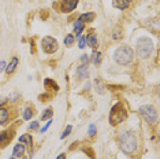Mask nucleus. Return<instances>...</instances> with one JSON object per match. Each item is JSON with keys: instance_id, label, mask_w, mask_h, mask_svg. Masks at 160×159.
<instances>
[{"instance_id": "10", "label": "nucleus", "mask_w": 160, "mask_h": 159, "mask_svg": "<svg viewBox=\"0 0 160 159\" xmlns=\"http://www.w3.org/2000/svg\"><path fill=\"white\" fill-rule=\"evenodd\" d=\"M10 140H11V135H10L8 132H2L0 133V147H4Z\"/></svg>"}, {"instance_id": "25", "label": "nucleus", "mask_w": 160, "mask_h": 159, "mask_svg": "<svg viewBox=\"0 0 160 159\" xmlns=\"http://www.w3.org/2000/svg\"><path fill=\"white\" fill-rule=\"evenodd\" d=\"M37 128H38V122H37V121L32 122V124L29 125V131H36Z\"/></svg>"}, {"instance_id": "28", "label": "nucleus", "mask_w": 160, "mask_h": 159, "mask_svg": "<svg viewBox=\"0 0 160 159\" xmlns=\"http://www.w3.org/2000/svg\"><path fill=\"white\" fill-rule=\"evenodd\" d=\"M51 124H52V121H49V122H48V124H45V126H44V128H42V129H41V133H44V132L47 131V129H48V128H49V125H51Z\"/></svg>"}, {"instance_id": "31", "label": "nucleus", "mask_w": 160, "mask_h": 159, "mask_svg": "<svg viewBox=\"0 0 160 159\" xmlns=\"http://www.w3.org/2000/svg\"><path fill=\"white\" fill-rule=\"evenodd\" d=\"M56 159H66V155H64V154H60V155H58Z\"/></svg>"}, {"instance_id": "32", "label": "nucleus", "mask_w": 160, "mask_h": 159, "mask_svg": "<svg viewBox=\"0 0 160 159\" xmlns=\"http://www.w3.org/2000/svg\"><path fill=\"white\" fill-rule=\"evenodd\" d=\"M126 2H127V3H129V2H132V0H126Z\"/></svg>"}, {"instance_id": "13", "label": "nucleus", "mask_w": 160, "mask_h": 159, "mask_svg": "<svg viewBox=\"0 0 160 159\" xmlns=\"http://www.w3.org/2000/svg\"><path fill=\"white\" fill-rule=\"evenodd\" d=\"M94 88H96L97 93H100V95H103V93L105 92V88H104L103 82H101V80H99V78L94 81Z\"/></svg>"}, {"instance_id": "15", "label": "nucleus", "mask_w": 160, "mask_h": 159, "mask_svg": "<svg viewBox=\"0 0 160 159\" xmlns=\"http://www.w3.org/2000/svg\"><path fill=\"white\" fill-rule=\"evenodd\" d=\"M7 119H8V111L6 108H0V125L6 124Z\"/></svg>"}, {"instance_id": "11", "label": "nucleus", "mask_w": 160, "mask_h": 159, "mask_svg": "<svg viewBox=\"0 0 160 159\" xmlns=\"http://www.w3.org/2000/svg\"><path fill=\"white\" fill-rule=\"evenodd\" d=\"M94 19V13H86V14H82L81 17H79V21H82L83 23L85 22H92Z\"/></svg>"}, {"instance_id": "4", "label": "nucleus", "mask_w": 160, "mask_h": 159, "mask_svg": "<svg viewBox=\"0 0 160 159\" xmlns=\"http://www.w3.org/2000/svg\"><path fill=\"white\" fill-rule=\"evenodd\" d=\"M126 118H127V113H126L125 107H123L121 103L115 104L110 113V124L118 125V124H121L122 121H125Z\"/></svg>"}, {"instance_id": "2", "label": "nucleus", "mask_w": 160, "mask_h": 159, "mask_svg": "<svg viewBox=\"0 0 160 159\" xmlns=\"http://www.w3.org/2000/svg\"><path fill=\"white\" fill-rule=\"evenodd\" d=\"M133 58H134V51L127 45L119 47V48L115 51V54H114L115 62L119 63V64H123V66H125V64L132 63Z\"/></svg>"}, {"instance_id": "27", "label": "nucleus", "mask_w": 160, "mask_h": 159, "mask_svg": "<svg viewBox=\"0 0 160 159\" xmlns=\"http://www.w3.org/2000/svg\"><path fill=\"white\" fill-rule=\"evenodd\" d=\"M81 62H82V63H85V64L88 63V62H89V58H88V55H82V56H81Z\"/></svg>"}, {"instance_id": "26", "label": "nucleus", "mask_w": 160, "mask_h": 159, "mask_svg": "<svg viewBox=\"0 0 160 159\" xmlns=\"http://www.w3.org/2000/svg\"><path fill=\"white\" fill-rule=\"evenodd\" d=\"M89 135L92 136V137L96 135V126H94L93 124H92V125H89Z\"/></svg>"}, {"instance_id": "29", "label": "nucleus", "mask_w": 160, "mask_h": 159, "mask_svg": "<svg viewBox=\"0 0 160 159\" xmlns=\"http://www.w3.org/2000/svg\"><path fill=\"white\" fill-rule=\"evenodd\" d=\"M7 100H8L7 97H0V106H3V104H4V103L7 102Z\"/></svg>"}, {"instance_id": "9", "label": "nucleus", "mask_w": 160, "mask_h": 159, "mask_svg": "<svg viewBox=\"0 0 160 159\" xmlns=\"http://www.w3.org/2000/svg\"><path fill=\"white\" fill-rule=\"evenodd\" d=\"M88 75H89V67L86 66H79L77 69V78L78 80H86L88 78Z\"/></svg>"}, {"instance_id": "30", "label": "nucleus", "mask_w": 160, "mask_h": 159, "mask_svg": "<svg viewBox=\"0 0 160 159\" xmlns=\"http://www.w3.org/2000/svg\"><path fill=\"white\" fill-rule=\"evenodd\" d=\"M4 67H6V63L2 60V62H0V73H2V71L4 70Z\"/></svg>"}, {"instance_id": "21", "label": "nucleus", "mask_w": 160, "mask_h": 159, "mask_svg": "<svg viewBox=\"0 0 160 159\" xmlns=\"http://www.w3.org/2000/svg\"><path fill=\"white\" fill-rule=\"evenodd\" d=\"M32 117H33V111H32V108H25V111H23V118L25 119H30Z\"/></svg>"}, {"instance_id": "16", "label": "nucleus", "mask_w": 160, "mask_h": 159, "mask_svg": "<svg viewBox=\"0 0 160 159\" xmlns=\"http://www.w3.org/2000/svg\"><path fill=\"white\" fill-rule=\"evenodd\" d=\"M86 44H88L89 47H92V48H94V47L97 45L96 34H89V36H88V38H86Z\"/></svg>"}, {"instance_id": "3", "label": "nucleus", "mask_w": 160, "mask_h": 159, "mask_svg": "<svg viewBox=\"0 0 160 159\" xmlns=\"http://www.w3.org/2000/svg\"><path fill=\"white\" fill-rule=\"evenodd\" d=\"M153 51V43L149 37H141L137 41V52L140 58H148Z\"/></svg>"}, {"instance_id": "5", "label": "nucleus", "mask_w": 160, "mask_h": 159, "mask_svg": "<svg viewBox=\"0 0 160 159\" xmlns=\"http://www.w3.org/2000/svg\"><path fill=\"white\" fill-rule=\"evenodd\" d=\"M140 114L145 118V121H147L148 124H155L156 119H158V113H156L155 107L149 106V104L140 107Z\"/></svg>"}, {"instance_id": "23", "label": "nucleus", "mask_w": 160, "mask_h": 159, "mask_svg": "<svg viewBox=\"0 0 160 159\" xmlns=\"http://www.w3.org/2000/svg\"><path fill=\"white\" fill-rule=\"evenodd\" d=\"M71 129H72V126H71V125H68V126H67V128H66V131H64V132H63V135H62V136H60V139H62V140H63V139H66V137H67L68 135H70Z\"/></svg>"}, {"instance_id": "22", "label": "nucleus", "mask_w": 160, "mask_h": 159, "mask_svg": "<svg viewBox=\"0 0 160 159\" xmlns=\"http://www.w3.org/2000/svg\"><path fill=\"white\" fill-rule=\"evenodd\" d=\"M72 43H74V36H72V34H68L67 37L64 38V44H66V45L68 47V45H71Z\"/></svg>"}, {"instance_id": "6", "label": "nucleus", "mask_w": 160, "mask_h": 159, "mask_svg": "<svg viewBox=\"0 0 160 159\" xmlns=\"http://www.w3.org/2000/svg\"><path fill=\"white\" fill-rule=\"evenodd\" d=\"M41 45H42V49H44L47 54H53L58 49V41L53 37H49V36L42 38Z\"/></svg>"}, {"instance_id": "8", "label": "nucleus", "mask_w": 160, "mask_h": 159, "mask_svg": "<svg viewBox=\"0 0 160 159\" xmlns=\"http://www.w3.org/2000/svg\"><path fill=\"white\" fill-rule=\"evenodd\" d=\"M25 154V146L23 143H18L15 147H14V151H12V158L15 159H19L22 155Z\"/></svg>"}, {"instance_id": "20", "label": "nucleus", "mask_w": 160, "mask_h": 159, "mask_svg": "<svg viewBox=\"0 0 160 159\" xmlns=\"http://www.w3.org/2000/svg\"><path fill=\"white\" fill-rule=\"evenodd\" d=\"M52 114H53L52 108H47V110L44 111V114L41 115V121H45V119H49V118H52Z\"/></svg>"}, {"instance_id": "7", "label": "nucleus", "mask_w": 160, "mask_h": 159, "mask_svg": "<svg viewBox=\"0 0 160 159\" xmlns=\"http://www.w3.org/2000/svg\"><path fill=\"white\" fill-rule=\"evenodd\" d=\"M78 0H64L63 4H62V11L64 13H70L77 7Z\"/></svg>"}, {"instance_id": "19", "label": "nucleus", "mask_w": 160, "mask_h": 159, "mask_svg": "<svg viewBox=\"0 0 160 159\" xmlns=\"http://www.w3.org/2000/svg\"><path fill=\"white\" fill-rule=\"evenodd\" d=\"M19 143H25L28 144V146H32V137L30 135H23L19 137Z\"/></svg>"}, {"instance_id": "14", "label": "nucleus", "mask_w": 160, "mask_h": 159, "mask_svg": "<svg viewBox=\"0 0 160 159\" xmlns=\"http://www.w3.org/2000/svg\"><path fill=\"white\" fill-rule=\"evenodd\" d=\"M114 6L118 7L119 10H126L129 7V3L126 0H114Z\"/></svg>"}, {"instance_id": "12", "label": "nucleus", "mask_w": 160, "mask_h": 159, "mask_svg": "<svg viewBox=\"0 0 160 159\" xmlns=\"http://www.w3.org/2000/svg\"><path fill=\"white\" fill-rule=\"evenodd\" d=\"M17 64H18V58H12L11 59V62H10V64L7 66V69H6V71L8 74H11L14 70H15V67H17Z\"/></svg>"}, {"instance_id": "1", "label": "nucleus", "mask_w": 160, "mask_h": 159, "mask_svg": "<svg viewBox=\"0 0 160 159\" xmlns=\"http://www.w3.org/2000/svg\"><path fill=\"white\" fill-rule=\"evenodd\" d=\"M119 147L125 154H133L137 148V137L133 132H125L119 139Z\"/></svg>"}, {"instance_id": "17", "label": "nucleus", "mask_w": 160, "mask_h": 159, "mask_svg": "<svg viewBox=\"0 0 160 159\" xmlns=\"http://www.w3.org/2000/svg\"><path fill=\"white\" fill-rule=\"evenodd\" d=\"M85 28V23L82 22V21H77V22H74V32H75V34H79L82 32V29Z\"/></svg>"}, {"instance_id": "24", "label": "nucleus", "mask_w": 160, "mask_h": 159, "mask_svg": "<svg viewBox=\"0 0 160 159\" xmlns=\"http://www.w3.org/2000/svg\"><path fill=\"white\" fill-rule=\"evenodd\" d=\"M78 45H79V48L83 49L85 48V45H86V37L85 36H82L81 38H79V43H78Z\"/></svg>"}, {"instance_id": "18", "label": "nucleus", "mask_w": 160, "mask_h": 159, "mask_svg": "<svg viewBox=\"0 0 160 159\" xmlns=\"http://www.w3.org/2000/svg\"><path fill=\"white\" fill-rule=\"evenodd\" d=\"M92 62L94 64H99L101 62V54L99 51H93V54H92Z\"/></svg>"}]
</instances>
